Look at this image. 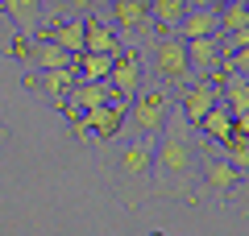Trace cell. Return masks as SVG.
<instances>
[{
    "instance_id": "5b68a950",
    "label": "cell",
    "mask_w": 249,
    "mask_h": 236,
    "mask_svg": "<svg viewBox=\"0 0 249 236\" xmlns=\"http://www.w3.org/2000/svg\"><path fill=\"white\" fill-rule=\"evenodd\" d=\"M108 13L116 17V37H121V42L145 46V37L154 34L150 0H108Z\"/></svg>"
},
{
    "instance_id": "83f0119b",
    "label": "cell",
    "mask_w": 249,
    "mask_h": 236,
    "mask_svg": "<svg viewBox=\"0 0 249 236\" xmlns=\"http://www.w3.org/2000/svg\"><path fill=\"white\" fill-rule=\"evenodd\" d=\"M150 236H166V232H150Z\"/></svg>"
},
{
    "instance_id": "8fae6325",
    "label": "cell",
    "mask_w": 249,
    "mask_h": 236,
    "mask_svg": "<svg viewBox=\"0 0 249 236\" xmlns=\"http://www.w3.org/2000/svg\"><path fill=\"white\" fill-rule=\"evenodd\" d=\"M37 37H50L58 50H67L71 58L83 54V17H67V21H50L37 29Z\"/></svg>"
},
{
    "instance_id": "30bf717a",
    "label": "cell",
    "mask_w": 249,
    "mask_h": 236,
    "mask_svg": "<svg viewBox=\"0 0 249 236\" xmlns=\"http://www.w3.org/2000/svg\"><path fill=\"white\" fill-rule=\"evenodd\" d=\"M0 13L13 21L17 37H37L42 29V0H0Z\"/></svg>"
},
{
    "instance_id": "52a82bcc",
    "label": "cell",
    "mask_w": 249,
    "mask_h": 236,
    "mask_svg": "<svg viewBox=\"0 0 249 236\" xmlns=\"http://www.w3.org/2000/svg\"><path fill=\"white\" fill-rule=\"evenodd\" d=\"M142 83H145V79H142V50H133V46H121V50L112 54V70H108V87H112L121 100H133Z\"/></svg>"
},
{
    "instance_id": "603a6c76",
    "label": "cell",
    "mask_w": 249,
    "mask_h": 236,
    "mask_svg": "<svg viewBox=\"0 0 249 236\" xmlns=\"http://www.w3.org/2000/svg\"><path fill=\"white\" fill-rule=\"evenodd\" d=\"M224 70H232V75H245V79H249V46H245V50H232L229 58H224Z\"/></svg>"
},
{
    "instance_id": "5bb4252c",
    "label": "cell",
    "mask_w": 249,
    "mask_h": 236,
    "mask_svg": "<svg viewBox=\"0 0 249 236\" xmlns=\"http://www.w3.org/2000/svg\"><path fill=\"white\" fill-rule=\"evenodd\" d=\"M220 104L229 108L232 116L249 112V79L245 75H232V70H224V75H220Z\"/></svg>"
},
{
    "instance_id": "ac0fdd59",
    "label": "cell",
    "mask_w": 249,
    "mask_h": 236,
    "mask_svg": "<svg viewBox=\"0 0 249 236\" xmlns=\"http://www.w3.org/2000/svg\"><path fill=\"white\" fill-rule=\"evenodd\" d=\"M216 153H220L237 174H245V170H249V141L245 137H229L224 145H216Z\"/></svg>"
},
{
    "instance_id": "44dd1931",
    "label": "cell",
    "mask_w": 249,
    "mask_h": 236,
    "mask_svg": "<svg viewBox=\"0 0 249 236\" xmlns=\"http://www.w3.org/2000/svg\"><path fill=\"white\" fill-rule=\"evenodd\" d=\"M224 203H229V207H237V216H249V170L237 178V186H232V195H229Z\"/></svg>"
},
{
    "instance_id": "6da1fadb",
    "label": "cell",
    "mask_w": 249,
    "mask_h": 236,
    "mask_svg": "<svg viewBox=\"0 0 249 236\" xmlns=\"http://www.w3.org/2000/svg\"><path fill=\"white\" fill-rule=\"evenodd\" d=\"M150 199L199 203V137H196V124L183 120L178 108H170L162 133L154 137Z\"/></svg>"
},
{
    "instance_id": "e0dca14e",
    "label": "cell",
    "mask_w": 249,
    "mask_h": 236,
    "mask_svg": "<svg viewBox=\"0 0 249 236\" xmlns=\"http://www.w3.org/2000/svg\"><path fill=\"white\" fill-rule=\"evenodd\" d=\"M75 70H79V79H108V70H112V54L83 50L79 58H75Z\"/></svg>"
},
{
    "instance_id": "8992f818",
    "label": "cell",
    "mask_w": 249,
    "mask_h": 236,
    "mask_svg": "<svg viewBox=\"0 0 249 236\" xmlns=\"http://www.w3.org/2000/svg\"><path fill=\"white\" fill-rule=\"evenodd\" d=\"M75 79H79V70H75V67H50V70H29V75L21 79V87H25V91H34V96H42L46 104H50L54 112H58Z\"/></svg>"
},
{
    "instance_id": "9c48e42d",
    "label": "cell",
    "mask_w": 249,
    "mask_h": 236,
    "mask_svg": "<svg viewBox=\"0 0 249 236\" xmlns=\"http://www.w3.org/2000/svg\"><path fill=\"white\" fill-rule=\"evenodd\" d=\"M187 46V67L196 79H216L220 83L224 75V50H220V37H191Z\"/></svg>"
},
{
    "instance_id": "d6986e66",
    "label": "cell",
    "mask_w": 249,
    "mask_h": 236,
    "mask_svg": "<svg viewBox=\"0 0 249 236\" xmlns=\"http://www.w3.org/2000/svg\"><path fill=\"white\" fill-rule=\"evenodd\" d=\"M216 17H220V34H232V29L249 25V9L241 0H224L220 9H216Z\"/></svg>"
},
{
    "instance_id": "3957f363",
    "label": "cell",
    "mask_w": 249,
    "mask_h": 236,
    "mask_svg": "<svg viewBox=\"0 0 249 236\" xmlns=\"http://www.w3.org/2000/svg\"><path fill=\"white\" fill-rule=\"evenodd\" d=\"M142 62H150V75L158 79V83H166L170 91L196 83L191 67H187V46H183V37H175V34H150L145 46H142Z\"/></svg>"
},
{
    "instance_id": "484cf974",
    "label": "cell",
    "mask_w": 249,
    "mask_h": 236,
    "mask_svg": "<svg viewBox=\"0 0 249 236\" xmlns=\"http://www.w3.org/2000/svg\"><path fill=\"white\" fill-rule=\"evenodd\" d=\"M187 4H191V9H220L224 0H187Z\"/></svg>"
},
{
    "instance_id": "ba28073f",
    "label": "cell",
    "mask_w": 249,
    "mask_h": 236,
    "mask_svg": "<svg viewBox=\"0 0 249 236\" xmlns=\"http://www.w3.org/2000/svg\"><path fill=\"white\" fill-rule=\"evenodd\" d=\"M175 96H178V112H183V120L199 124L204 112H212V108L220 104V83H216V79H196V83L178 87Z\"/></svg>"
},
{
    "instance_id": "4316f807",
    "label": "cell",
    "mask_w": 249,
    "mask_h": 236,
    "mask_svg": "<svg viewBox=\"0 0 249 236\" xmlns=\"http://www.w3.org/2000/svg\"><path fill=\"white\" fill-rule=\"evenodd\" d=\"M9 145V129H4V124H0V149Z\"/></svg>"
},
{
    "instance_id": "277c9868",
    "label": "cell",
    "mask_w": 249,
    "mask_h": 236,
    "mask_svg": "<svg viewBox=\"0 0 249 236\" xmlns=\"http://www.w3.org/2000/svg\"><path fill=\"white\" fill-rule=\"evenodd\" d=\"M170 108H175V91L166 83H150V87H137V96L129 100V112H124V129L129 137H158L162 124H166Z\"/></svg>"
},
{
    "instance_id": "d4e9b609",
    "label": "cell",
    "mask_w": 249,
    "mask_h": 236,
    "mask_svg": "<svg viewBox=\"0 0 249 236\" xmlns=\"http://www.w3.org/2000/svg\"><path fill=\"white\" fill-rule=\"evenodd\" d=\"M232 137H245V141H249V112H237V116H232Z\"/></svg>"
},
{
    "instance_id": "ffe728a7",
    "label": "cell",
    "mask_w": 249,
    "mask_h": 236,
    "mask_svg": "<svg viewBox=\"0 0 249 236\" xmlns=\"http://www.w3.org/2000/svg\"><path fill=\"white\" fill-rule=\"evenodd\" d=\"M108 0H54V13H67V17H91L100 13Z\"/></svg>"
},
{
    "instance_id": "2e32d148",
    "label": "cell",
    "mask_w": 249,
    "mask_h": 236,
    "mask_svg": "<svg viewBox=\"0 0 249 236\" xmlns=\"http://www.w3.org/2000/svg\"><path fill=\"white\" fill-rule=\"evenodd\" d=\"M196 129L204 133L208 141H216V145H224V141L232 137V112H229L224 104H216L212 112H204V120H199Z\"/></svg>"
},
{
    "instance_id": "7402d4cb",
    "label": "cell",
    "mask_w": 249,
    "mask_h": 236,
    "mask_svg": "<svg viewBox=\"0 0 249 236\" xmlns=\"http://www.w3.org/2000/svg\"><path fill=\"white\" fill-rule=\"evenodd\" d=\"M245 46H249V25L232 29V34H220V50H224V58H229L232 50H245Z\"/></svg>"
},
{
    "instance_id": "7a4b0ae2",
    "label": "cell",
    "mask_w": 249,
    "mask_h": 236,
    "mask_svg": "<svg viewBox=\"0 0 249 236\" xmlns=\"http://www.w3.org/2000/svg\"><path fill=\"white\" fill-rule=\"evenodd\" d=\"M100 170H104L108 195L121 207L137 211L150 199V183H154V137L100 141Z\"/></svg>"
},
{
    "instance_id": "9a60e30c",
    "label": "cell",
    "mask_w": 249,
    "mask_h": 236,
    "mask_svg": "<svg viewBox=\"0 0 249 236\" xmlns=\"http://www.w3.org/2000/svg\"><path fill=\"white\" fill-rule=\"evenodd\" d=\"M187 0H150V17H154V34H170L178 21L187 17Z\"/></svg>"
},
{
    "instance_id": "4fadbf2b",
    "label": "cell",
    "mask_w": 249,
    "mask_h": 236,
    "mask_svg": "<svg viewBox=\"0 0 249 236\" xmlns=\"http://www.w3.org/2000/svg\"><path fill=\"white\" fill-rule=\"evenodd\" d=\"M121 37H116L112 25H104V21L91 13V17H83V50H96V54H116L121 50Z\"/></svg>"
},
{
    "instance_id": "7c38bea8",
    "label": "cell",
    "mask_w": 249,
    "mask_h": 236,
    "mask_svg": "<svg viewBox=\"0 0 249 236\" xmlns=\"http://www.w3.org/2000/svg\"><path fill=\"white\" fill-rule=\"evenodd\" d=\"M170 34L183 37V42H191V37H220V17H216V9H187V17Z\"/></svg>"
},
{
    "instance_id": "cb8c5ba5",
    "label": "cell",
    "mask_w": 249,
    "mask_h": 236,
    "mask_svg": "<svg viewBox=\"0 0 249 236\" xmlns=\"http://www.w3.org/2000/svg\"><path fill=\"white\" fill-rule=\"evenodd\" d=\"M13 34H17V29H13V21L4 17V13H0V54L9 50V42H13Z\"/></svg>"
},
{
    "instance_id": "f1b7e54d",
    "label": "cell",
    "mask_w": 249,
    "mask_h": 236,
    "mask_svg": "<svg viewBox=\"0 0 249 236\" xmlns=\"http://www.w3.org/2000/svg\"><path fill=\"white\" fill-rule=\"evenodd\" d=\"M241 4H245V9H249V0H241Z\"/></svg>"
}]
</instances>
